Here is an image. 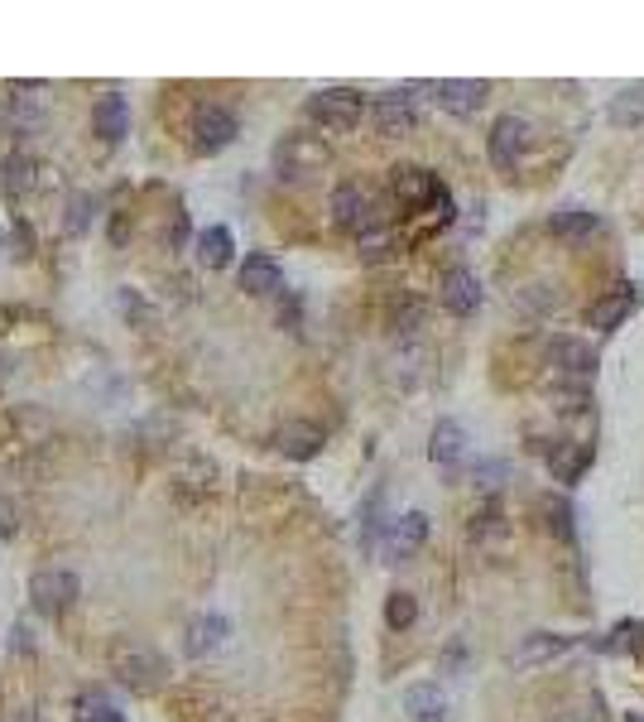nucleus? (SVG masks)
I'll list each match as a JSON object with an SVG mask.
<instances>
[{"instance_id":"13","label":"nucleus","mask_w":644,"mask_h":722,"mask_svg":"<svg viewBox=\"0 0 644 722\" xmlns=\"http://www.w3.org/2000/svg\"><path fill=\"white\" fill-rule=\"evenodd\" d=\"M443 308L457 313V318H467V313L481 308V280L467 270V265H457V270L443 275Z\"/></svg>"},{"instance_id":"26","label":"nucleus","mask_w":644,"mask_h":722,"mask_svg":"<svg viewBox=\"0 0 644 722\" xmlns=\"http://www.w3.org/2000/svg\"><path fill=\"white\" fill-rule=\"evenodd\" d=\"M616 120V126H640L644 120V88H625L621 96H611V112H606Z\"/></svg>"},{"instance_id":"2","label":"nucleus","mask_w":644,"mask_h":722,"mask_svg":"<svg viewBox=\"0 0 644 722\" xmlns=\"http://www.w3.org/2000/svg\"><path fill=\"white\" fill-rule=\"evenodd\" d=\"M274 164L284 178H303V174H318V168L327 164V144L318 136H303V130H294V136H284L274 144Z\"/></svg>"},{"instance_id":"34","label":"nucleus","mask_w":644,"mask_h":722,"mask_svg":"<svg viewBox=\"0 0 644 722\" xmlns=\"http://www.w3.org/2000/svg\"><path fill=\"white\" fill-rule=\"evenodd\" d=\"M15 256L30 260L34 256V236H30V222H15Z\"/></svg>"},{"instance_id":"19","label":"nucleus","mask_w":644,"mask_h":722,"mask_svg":"<svg viewBox=\"0 0 644 722\" xmlns=\"http://www.w3.org/2000/svg\"><path fill=\"white\" fill-rule=\"evenodd\" d=\"M461 453H467V429L457 419H437L433 433H429V457L437 467H457Z\"/></svg>"},{"instance_id":"1","label":"nucleus","mask_w":644,"mask_h":722,"mask_svg":"<svg viewBox=\"0 0 644 722\" xmlns=\"http://www.w3.org/2000/svg\"><path fill=\"white\" fill-rule=\"evenodd\" d=\"M308 116L318 120L323 130H351L361 126V116H366V96L356 88H323L308 96Z\"/></svg>"},{"instance_id":"11","label":"nucleus","mask_w":644,"mask_h":722,"mask_svg":"<svg viewBox=\"0 0 644 722\" xmlns=\"http://www.w3.org/2000/svg\"><path fill=\"white\" fill-rule=\"evenodd\" d=\"M423 539H429V515H423V511L395 515L390 529H385V563H405Z\"/></svg>"},{"instance_id":"25","label":"nucleus","mask_w":644,"mask_h":722,"mask_svg":"<svg viewBox=\"0 0 644 722\" xmlns=\"http://www.w3.org/2000/svg\"><path fill=\"white\" fill-rule=\"evenodd\" d=\"M414 621H419L414 593H390V597H385V626H390V631H409Z\"/></svg>"},{"instance_id":"6","label":"nucleus","mask_w":644,"mask_h":722,"mask_svg":"<svg viewBox=\"0 0 644 722\" xmlns=\"http://www.w3.org/2000/svg\"><path fill=\"white\" fill-rule=\"evenodd\" d=\"M525 144H529V120L525 116H515V112L495 116V126H491V164L495 168H515L519 154H525Z\"/></svg>"},{"instance_id":"14","label":"nucleus","mask_w":644,"mask_h":722,"mask_svg":"<svg viewBox=\"0 0 644 722\" xmlns=\"http://www.w3.org/2000/svg\"><path fill=\"white\" fill-rule=\"evenodd\" d=\"M563 650H573V636L534 631V636H525V641L510 650V665H515V669H529V665H543V660H558Z\"/></svg>"},{"instance_id":"35","label":"nucleus","mask_w":644,"mask_h":722,"mask_svg":"<svg viewBox=\"0 0 644 722\" xmlns=\"http://www.w3.org/2000/svg\"><path fill=\"white\" fill-rule=\"evenodd\" d=\"M0 251H5V236H0Z\"/></svg>"},{"instance_id":"8","label":"nucleus","mask_w":644,"mask_h":722,"mask_svg":"<svg viewBox=\"0 0 644 722\" xmlns=\"http://www.w3.org/2000/svg\"><path fill=\"white\" fill-rule=\"evenodd\" d=\"M437 193H443V178L429 174V168H419V164H405V168H395V198L405 202L409 212H423V208H433L437 202Z\"/></svg>"},{"instance_id":"27","label":"nucleus","mask_w":644,"mask_h":722,"mask_svg":"<svg viewBox=\"0 0 644 722\" xmlns=\"http://www.w3.org/2000/svg\"><path fill=\"white\" fill-rule=\"evenodd\" d=\"M0 184H5V193L15 198V193H30V184H34V160H24V154H15V160H5V168H0Z\"/></svg>"},{"instance_id":"33","label":"nucleus","mask_w":644,"mask_h":722,"mask_svg":"<svg viewBox=\"0 0 644 722\" xmlns=\"http://www.w3.org/2000/svg\"><path fill=\"white\" fill-rule=\"evenodd\" d=\"M553 400H558V409H587V385H563V391H553Z\"/></svg>"},{"instance_id":"20","label":"nucleus","mask_w":644,"mask_h":722,"mask_svg":"<svg viewBox=\"0 0 644 722\" xmlns=\"http://www.w3.org/2000/svg\"><path fill=\"white\" fill-rule=\"evenodd\" d=\"M405 718L409 722H447V698L437 684H409L405 689Z\"/></svg>"},{"instance_id":"5","label":"nucleus","mask_w":644,"mask_h":722,"mask_svg":"<svg viewBox=\"0 0 644 722\" xmlns=\"http://www.w3.org/2000/svg\"><path fill=\"white\" fill-rule=\"evenodd\" d=\"M231 140H236V116H231L226 106L208 102L198 112V120H192V150H198V154H216V150H226Z\"/></svg>"},{"instance_id":"21","label":"nucleus","mask_w":644,"mask_h":722,"mask_svg":"<svg viewBox=\"0 0 644 722\" xmlns=\"http://www.w3.org/2000/svg\"><path fill=\"white\" fill-rule=\"evenodd\" d=\"M592 467V443H558L549 453V473L558 481H577Z\"/></svg>"},{"instance_id":"12","label":"nucleus","mask_w":644,"mask_h":722,"mask_svg":"<svg viewBox=\"0 0 644 722\" xmlns=\"http://www.w3.org/2000/svg\"><path fill=\"white\" fill-rule=\"evenodd\" d=\"M92 130L102 136L106 144H116V140H126L130 136V102L120 92H106V96H96V106H92Z\"/></svg>"},{"instance_id":"29","label":"nucleus","mask_w":644,"mask_h":722,"mask_svg":"<svg viewBox=\"0 0 644 722\" xmlns=\"http://www.w3.org/2000/svg\"><path fill=\"white\" fill-rule=\"evenodd\" d=\"M543 515H549V529L553 535H563V539H573V505H567L563 497H543Z\"/></svg>"},{"instance_id":"16","label":"nucleus","mask_w":644,"mask_h":722,"mask_svg":"<svg viewBox=\"0 0 644 722\" xmlns=\"http://www.w3.org/2000/svg\"><path fill=\"white\" fill-rule=\"evenodd\" d=\"M274 449L284 457H294V463H308V457L323 453V429L308 424V419H294V424H284L274 433Z\"/></svg>"},{"instance_id":"15","label":"nucleus","mask_w":644,"mask_h":722,"mask_svg":"<svg viewBox=\"0 0 644 722\" xmlns=\"http://www.w3.org/2000/svg\"><path fill=\"white\" fill-rule=\"evenodd\" d=\"M112 665H116L120 679L136 684V689H150V684L164 674L160 660H154L150 650H140V645H116V650H112Z\"/></svg>"},{"instance_id":"4","label":"nucleus","mask_w":644,"mask_h":722,"mask_svg":"<svg viewBox=\"0 0 644 722\" xmlns=\"http://www.w3.org/2000/svg\"><path fill=\"white\" fill-rule=\"evenodd\" d=\"M332 222L342 226V232H351V236H371V232H380L375 202L366 198V188H356V184H342V188L332 193Z\"/></svg>"},{"instance_id":"18","label":"nucleus","mask_w":644,"mask_h":722,"mask_svg":"<svg viewBox=\"0 0 644 722\" xmlns=\"http://www.w3.org/2000/svg\"><path fill=\"white\" fill-rule=\"evenodd\" d=\"M549 361L558 371H567V376H592V371H597V347L577 342V337H553Z\"/></svg>"},{"instance_id":"24","label":"nucleus","mask_w":644,"mask_h":722,"mask_svg":"<svg viewBox=\"0 0 644 722\" xmlns=\"http://www.w3.org/2000/svg\"><path fill=\"white\" fill-rule=\"evenodd\" d=\"M549 226H553L558 236H592V232H597V212H587V208H558Z\"/></svg>"},{"instance_id":"36","label":"nucleus","mask_w":644,"mask_h":722,"mask_svg":"<svg viewBox=\"0 0 644 722\" xmlns=\"http://www.w3.org/2000/svg\"><path fill=\"white\" fill-rule=\"evenodd\" d=\"M625 722H640V718H625Z\"/></svg>"},{"instance_id":"22","label":"nucleus","mask_w":644,"mask_h":722,"mask_svg":"<svg viewBox=\"0 0 644 722\" xmlns=\"http://www.w3.org/2000/svg\"><path fill=\"white\" fill-rule=\"evenodd\" d=\"M231 251H236V241H231L226 226H202L198 232V260L208 265V270H226Z\"/></svg>"},{"instance_id":"28","label":"nucleus","mask_w":644,"mask_h":722,"mask_svg":"<svg viewBox=\"0 0 644 722\" xmlns=\"http://www.w3.org/2000/svg\"><path fill=\"white\" fill-rule=\"evenodd\" d=\"M92 217H96V198H92V193H72V198H68V232H87V226H92Z\"/></svg>"},{"instance_id":"9","label":"nucleus","mask_w":644,"mask_h":722,"mask_svg":"<svg viewBox=\"0 0 644 722\" xmlns=\"http://www.w3.org/2000/svg\"><path fill=\"white\" fill-rule=\"evenodd\" d=\"M371 120H375V130H380V136H409V130L419 126L414 96H409V92H385V96H375Z\"/></svg>"},{"instance_id":"17","label":"nucleus","mask_w":644,"mask_h":722,"mask_svg":"<svg viewBox=\"0 0 644 722\" xmlns=\"http://www.w3.org/2000/svg\"><path fill=\"white\" fill-rule=\"evenodd\" d=\"M236 280H241V289H246V294H279V289H284V270H279V260L274 256H246V265H241L236 270Z\"/></svg>"},{"instance_id":"10","label":"nucleus","mask_w":644,"mask_h":722,"mask_svg":"<svg viewBox=\"0 0 644 722\" xmlns=\"http://www.w3.org/2000/svg\"><path fill=\"white\" fill-rule=\"evenodd\" d=\"M635 304H640V289L630 280H621V284L606 289L597 304L587 308V323H592V328H601V333H611V328H621L630 313H635Z\"/></svg>"},{"instance_id":"32","label":"nucleus","mask_w":644,"mask_h":722,"mask_svg":"<svg viewBox=\"0 0 644 722\" xmlns=\"http://www.w3.org/2000/svg\"><path fill=\"white\" fill-rule=\"evenodd\" d=\"M471 477H477V487H481V491H485V487H501V481L510 477V463L491 457V463H477V473H471Z\"/></svg>"},{"instance_id":"30","label":"nucleus","mask_w":644,"mask_h":722,"mask_svg":"<svg viewBox=\"0 0 644 722\" xmlns=\"http://www.w3.org/2000/svg\"><path fill=\"white\" fill-rule=\"evenodd\" d=\"M78 722H126V713H120L116 703H106V698H82Z\"/></svg>"},{"instance_id":"31","label":"nucleus","mask_w":644,"mask_h":722,"mask_svg":"<svg viewBox=\"0 0 644 722\" xmlns=\"http://www.w3.org/2000/svg\"><path fill=\"white\" fill-rule=\"evenodd\" d=\"M361 521H366V525H361V545H366V549H375V539H380V491H375V497L366 501V511H361Z\"/></svg>"},{"instance_id":"3","label":"nucleus","mask_w":644,"mask_h":722,"mask_svg":"<svg viewBox=\"0 0 644 722\" xmlns=\"http://www.w3.org/2000/svg\"><path fill=\"white\" fill-rule=\"evenodd\" d=\"M78 578H72L68 569H39L30 578V602L34 612H44V617H58V612H68L72 602H78Z\"/></svg>"},{"instance_id":"23","label":"nucleus","mask_w":644,"mask_h":722,"mask_svg":"<svg viewBox=\"0 0 644 722\" xmlns=\"http://www.w3.org/2000/svg\"><path fill=\"white\" fill-rule=\"evenodd\" d=\"M226 631H231L226 617H198V621L188 626V641H184V650H188L192 660H198V655H208V650L222 645V641H226Z\"/></svg>"},{"instance_id":"7","label":"nucleus","mask_w":644,"mask_h":722,"mask_svg":"<svg viewBox=\"0 0 644 722\" xmlns=\"http://www.w3.org/2000/svg\"><path fill=\"white\" fill-rule=\"evenodd\" d=\"M491 96V82H477V78H447L433 88V102L443 106L447 116H477Z\"/></svg>"}]
</instances>
